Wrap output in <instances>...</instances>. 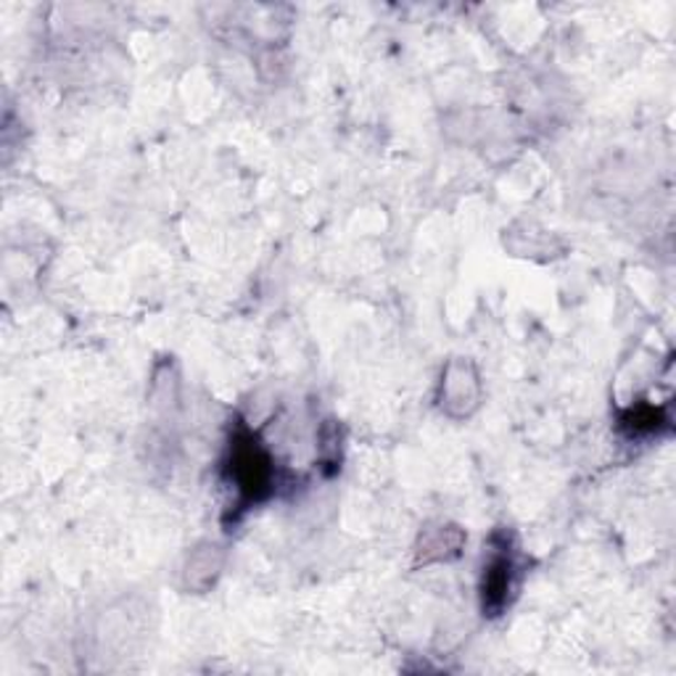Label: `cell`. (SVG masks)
<instances>
[{"instance_id": "2", "label": "cell", "mask_w": 676, "mask_h": 676, "mask_svg": "<svg viewBox=\"0 0 676 676\" xmlns=\"http://www.w3.org/2000/svg\"><path fill=\"white\" fill-rule=\"evenodd\" d=\"M510 571L513 563L507 552H499V556L492 558L484 579V608L489 605V611H497V608L505 605L507 590H510Z\"/></svg>"}, {"instance_id": "1", "label": "cell", "mask_w": 676, "mask_h": 676, "mask_svg": "<svg viewBox=\"0 0 676 676\" xmlns=\"http://www.w3.org/2000/svg\"><path fill=\"white\" fill-rule=\"evenodd\" d=\"M230 471H233V478L239 482V489L246 495V499H262L270 492V478H273L270 460L252 439L233 444Z\"/></svg>"}]
</instances>
